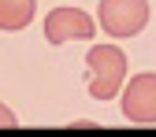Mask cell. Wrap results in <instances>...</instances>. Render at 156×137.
I'll use <instances>...</instances> for the list:
<instances>
[{
	"label": "cell",
	"mask_w": 156,
	"mask_h": 137,
	"mask_svg": "<svg viewBox=\"0 0 156 137\" xmlns=\"http://www.w3.org/2000/svg\"><path fill=\"white\" fill-rule=\"evenodd\" d=\"M123 119L134 126H152L156 122V74H134L130 82H123Z\"/></svg>",
	"instance_id": "obj_3"
},
{
	"label": "cell",
	"mask_w": 156,
	"mask_h": 137,
	"mask_svg": "<svg viewBox=\"0 0 156 137\" xmlns=\"http://www.w3.org/2000/svg\"><path fill=\"white\" fill-rule=\"evenodd\" d=\"M97 33L93 15L82 8H56L45 15V41L48 45H67V41H89Z\"/></svg>",
	"instance_id": "obj_4"
},
{
	"label": "cell",
	"mask_w": 156,
	"mask_h": 137,
	"mask_svg": "<svg viewBox=\"0 0 156 137\" xmlns=\"http://www.w3.org/2000/svg\"><path fill=\"white\" fill-rule=\"evenodd\" d=\"M86 82L93 100H115L126 82V56L115 45H93L86 56Z\"/></svg>",
	"instance_id": "obj_1"
},
{
	"label": "cell",
	"mask_w": 156,
	"mask_h": 137,
	"mask_svg": "<svg viewBox=\"0 0 156 137\" xmlns=\"http://www.w3.org/2000/svg\"><path fill=\"white\" fill-rule=\"evenodd\" d=\"M19 126V119H15V111L8 108V104H0V130H15Z\"/></svg>",
	"instance_id": "obj_6"
},
{
	"label": "cell",
	"mask_w": 156,
	"mask_h": 137,
	"mask_svg": "<svg viewBox=\"0 0 156 137\" xmlns=\"http://www.w3.org/2000/svg\"><path fill=\"white\" fill-rule=\"evenodd\" d=\"M37 0H0V30L4 33H19L34 22Z\"/></svg>",
	"instance_id": "obj_5"
},
{
	"label": "cell",
	"mask_w": 156,
	"mask_h": 137,
	"mask_svg": "<svg viewBox=\"0 0 156 137\" xmlns=\"http://www.w3.org/2000/svg\"><path fill=\"white\" fill-rule=\"evenodd\" d=\"M97 22L108 37H138L149 26V0H101Z\"/></svg>",
	"instance_id": "obj_2"
}]
</instances>
